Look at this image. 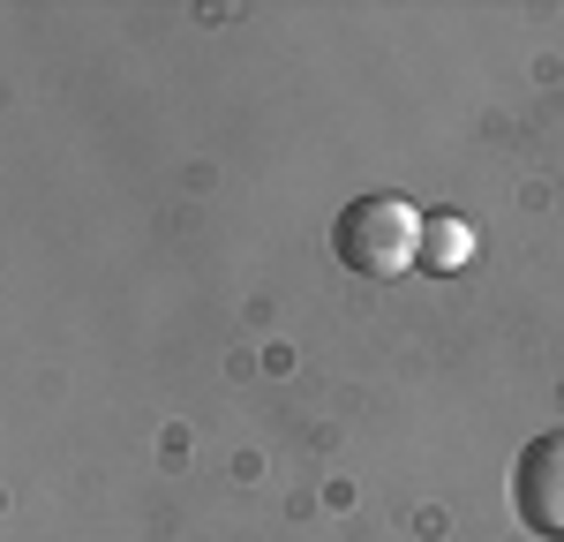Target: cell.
Segmentation results:
<instances>
[{
    "mask_svg": "<svg viewBox=\"0 0 564 542\" xmlns=\"http://www.w3.org/2000/svg\"><path fill=\"white\" fill-rule=\"evenodd\" d=\"M422 226L430 212L414 204V196H354L339 226H332V249H339V264L361 271V279H406V271H422Z\"/></svg>",
    "mask_w": 564,
    "mask_h": 542,
    "instance_id": "obj_1",
    "label": "cell"
},
{
    "mask_svg": "<svg viewBox=\"0 0 564 542\" xmlns=\"http://www.w3.org/2000/svg\"><path fill=\"white\" fill-rule=\"evenodd\" d=\"M467 257H475V226L459 212H430V226H422V271L452 279V271H467Z\"/></svg>",
    "mask_w": 564,
    "mask_h": 542,
    "instance_id": "obj_3",
    "label": "cell"
},
{
    "mask_svg": "<svg viewBox=\"0 0 564 542\" xmlns=\"http://www.w3.org/2000/svg\"><path fill=\"white\" fill-rule=\"evenodd\" d=\"M512 512H520L527 535L564 542V430L534 437V445L512 459Z\"/></svg>",
    "mask_w": 564,
    "mask_h": 542,
    "instance_id": "obj_2",
    "label": "cell"
}]
</instances>
